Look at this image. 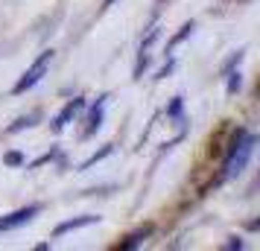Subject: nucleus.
Instances as JSON below:
<instances>
[{
	"mask_svg": "<svg viewBox=\"0 0 260 251\" xmlns=\"http://www.w3.org/2000/svg\"><path fill=\"white\" fill-rule=\"evenodd\" d=\"M225 248H237V251H240V248H243V239L231 237V239H228V242H225Z\"/></svg>",
	"mask_w": 260,
	"mask_h": 251,
	"instance_id": "nucleus-16",
	"label": "nucleus"
},
{
	"mask_svg": "<svg viewBox=\"0 0 260 251\" xmlns=\"http://www.w3.org/2000/svg\"><path fill=\"white\" fill-rule=\"evenodd\" d=\"M111 152H114V146H111V144H108V146H103V149H100L96 155H91L88 161H82V164H79V169H91L94 164H100L103 158H108V155H111Z\"/></svg>",
	"mask_w": 260,
	"mask_h": 251,
	"instance_id": "nucleus-11",
	"label": "nucleus"
},
{
	"mask_svg": "<svg viewBox=\"0 0 260 251\" xmlns=\"http://www.w3.org/2000/svg\"><path fill=\"white\" fill-rule=\"evenodd\" d=\"M254 146H257V137H254V134H248L246 129H237L234 137H231V146H228V152H225L222 175H219V178H234V175H240V172L248 167V158L254 152Z\"/></svg>",
	"mask_w": 260,
	"mask_h": 251,
	"instance_id": "nucleus-1",
	"label": "nucleus"
},
{
	"mask_svg": "<svg viewBox=\"0 0 260 251\" xmlns=\"http://www.w3.org/2000/svg\"><path fill=\"white\" fill-rule=\"evenodd\" d=\"M193 29H196V21H187V24L181 26V29H178L176 35L170 38V44H167V53H173V50H176L178 44L184 41V38H187V35H193Z\"/></svg>",
	"mask_w": 260,
	"mask_h": 251,
	"instance_id": "nucleus-9",
	"label": "nucleus"
},
{
	"mask_svg": "<svg viewBox=\"0 0 260 251\" xmlns=\"http://www.w3.org/2000/svg\"><path fill=\"white\" fill-rule=\"evenodd\" d=\"M53 158H56V152H44V155L38 158V161H32V164H29V167L36 169V167H41V164H50V161H53Z\"/></svg>",
	"mask_w": 260,
	"mask_h": 251,
	"instance_id": "nucleus-15",
	"label": "nucleus"
},
{
	"mask_svg": "<svg viewBox=\"0 0 260 251\" xmlns=\"http://www.w3.org/2000/svg\"><path fill=\"white\" fill-rule=\"evenodd\" d=\"M106 102H108V94H103L100 99H96V105L91 108V114H88V126L82 129V137H94L100 129H103V120H106Z\"/></svg>",
	"mask_w": 260,
	"mask_h": 251,
	"instance_id": "nucleus-4",
	"label": "nucleus"
},
{
	"mask_svg": "<svg viewBox=\"0 0 260 251\" xmlns=\"http://www.w3.org/2000/svg\"><path fill=\"white\" fill-rule=\"evenodd\" d=\"M228 76V85H225V91H228V96H234L240 88H243V73L237 70V67H231V70L225 73Z\"/></svg>",
	"mask_w": 260,
	"mask_h": 251,
	"instance_id": "nucleus-10",
	"label": "nucleus"
},
{
	"mask_svg": "<svg viewBox=\"0 0 260 251\" xmlns=\"http://www.w3.org/2000/svg\"><path fill=\"white\" fill-rule=\"evenodd\" d=\"M82 108H85V96H73V99H68V102H64V108H61L59 114L53 117V132H56V134L64 132L73 120L82 114Z\"/></svg>",
	"mask_w": 260,
	"mask_h": 251,
	"instance_id": "nucleus-3",
	"label": "nucleus"
},
{
	"mask_svg": "<svg viewBox=\"0 0 260 251\" xmlns=\"http://www.w3.org/2000/svg\"><path fill=\"white\" fill-rule=\"evenodd\" d=\"M94 222H100V216H76V219H68V222H61V225H56V231H53V237H64V234H71V231H79V228H88L94 225Z\"/></svg>",
	"mask_w": 260,
	"mask_h": 251,
	"instance_id": "nucleus-6",
	"label": "nucleus"
},
{
	"mask_svg": "<svg viewBox=\"0 0 260 251\" xmlns=\"http://www.w3.org/2000/svg\"><path fill=\"white\" fill-rule=\"evenodd\" d=\"M149 234H152V225H143L141 231H135V234H129V237L123 239V242H117V245H114V248H138V245H143V242H146V237H149Z\"/></svg>",
	"mask_w": 260,
	"mask_h": 251,
	"instance_id": "nucleus-7",
	"label": "nucleus"
},
{
	"mask_svg": "<svg viewBox=\"0 0 260 251\" xmlns=\"http://www.w3.org/2000/svg\"><path fill=\"white\" fill-rule=\"evenodd\" d=\"M3 161H6L9 167H21V164H24V155H21V152H6Z\"/></svg>",
	"mask_w": 260,
	"mask_h": 251,
	"instance_id": "nucleus-13",
	"label": "nucleus"
},
{
	"mask_svg": "<svg viewBox=\"0 0 260 251\" xmlns=\"http://www.w3.org/2000/svg\"><path fill=\"white\" fill-rule=\"evenodd\" d=\"M38 204H29V207H21V210H15V213H9V216H3L0 219V231H12V228H21V225H26L29 219H36L38 216Z\"/></svg>",
	"mask_w": 260,
	"mask_h": 251,
	"instance_id": "nucleus-5",
	"label": "nucleus"
},
{
	"mask_svg": "<svg viewBox=\"0 0 260 251\" xmlns=\"http://www.w3.org/2000/svg\"><path fill=\"white\" fill-rule=\"evenodd\" d=\"M240 61H243V50H237L234 56H231V59L225 61V67H222V73H228V70H231V67H237V64H240Z\"/></svg>",
	"mask_w": 260,
	"mask_h": 251,
	"instance_id": "nucleus-14",
	"label": "nucleus"
},
{
	"mask_svg": "<svg viewBox=\"0 0 260 251\" xmlns=\"http://www.w3.org/2000/svg\"><path fill=\"white\" fill-rule=\"evenodd\" d=\"M181 105H184V99H181V96H173V102L167 105V117L181 120Z\"/></svg>",
	"mask_w": 260,
	"mask_h": 251,
	"instance_id": "nucleus-12",
	"label": "nucleus"
},
{
	"mask_svg": "<svg viewBox=\"0 0 260 251\" xmlns=\"http://www.w3.org/2000/svg\"><path fill=\"white\" fill-rule=\"evenodd\" d=\"M50 61H53V50H44V53H41V56H38V59H36V61H32V64H29V67L24 70V76H21V79L15 82L12 94L21 96V94H26L29 88H36V85L41 82V79H44V73H47Z\"/></svg>",
	"mask_w": 260,
	"mask_h": 251,
	"instance_id": "nucleus-2",
	"label": "nucleus"
},
{
	"mask_svg": "<svg viewBox=\"0 0 260 251\" xmlns=\"http://www.w3.org/2000/svg\"><path fill=\"white\" fill-rule=\"evenodd\" d=\"M38 120H41V111H29V114H24V117L15 120L12 126L6 129V134H18V132H24V129H32Z\"/></svg>",
	"mask_w": 260,
	"mask_h": 251,
	"instance_id": "nucleus-8",
	"label": "nucleus"
},
{
	"mask_svg": "<svg viewBox=\"0 0 260 251\" xmlns=\"http://www.w3.org/2000/svg\"><path fill=\"white\" fill-rule=\"evenodd\" d=\"M114 3H117V0H106V3H103V9H108V6H114Z\"/></svg>",
	"mask_w": 260,
	"mask_h": 251,
	"instance_id": "nucleus-17",
	"label": "nucleus"
}]
</instances>
